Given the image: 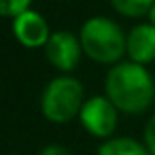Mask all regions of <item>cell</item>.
<instances>
[{
  "mask_svg": "<svg viewBox=\"0 0 155 155\" xmlns=\"http://www.w3.org/2000/svg\"><path fill=\"white\" fill-rule=\"evenodd\" d=\"M104 96L119 113L140 115L151 108L155 100V79L147 66L134 62H119L106 72Z\"/></svg>",
  "mask_w": 155,
  "mask_h": 155,
  "instance_id": "1",
  "label": "cell"
},
{
  "mask_svg": "<svg viewBox=\"0 0 155 155\" xmlns=\"http://www.w3.org/2000/svg\"><path fill=\"white\" fill-rule=\"evenodd\" d=\"M11 28H13V36L17 38V43H21L28 49H34V47L45 49V45L49 43V38L53 34L49 30L47 19L41 13H36L34 9H30V11L21 13L19 17H15Z\"/></svg>",
  "mask_w": 155,
  "mask_h": 155,
  "instance_id": "6",
  "label": "cell"
},
{
  "mask_svg": "<svg viewBox=\"0 0 155 155\" xmlns=\"http://www.w3.org/2000/svg\"><path fill=\"white\" fill-rule=\"evenodd\" d=\"M45 55L47 60L64 74H70L79 62H81V55H83V47H81V41L68 32V30H58L51 34L49 43L45 45Z\"/></svg>",
  "mask_w": 155,
  "mask_h": 155,
  "instance_id": "5",
  "label": "cell"
},
{
  "mask_svg": "<svg viewBox=\"0 0 155 155\" xmlns=\"http://www.w3.org/2000/svg\"><path fill=\"white\" fill-rule=\"evenodd\" d=\"M155 0H110V7L123 17H149Z\"/></svg>",
  "mask_w": 155,
  "mask_h": 155,
  "instance_id": "9",
  "label": "cell"
},
{
  "mask_svg": "<svg viewBox=\"0 0 155 155\" xmlns=\"http://www.w3.org/2000/svg\"><path fill=\"white\" fill-rule=\"evenodd\" d=\"M30 9H32V0H0V13L11 21Z\"/></svg>",
  "mask_w": 155,
  "mask_h": 155,
  "instance_id": "10",
  "label": "cell"
},
{
  "mask_svg": "<svg viewBox=\"0 0 155 155\" xmlns=\"http://www.w3.org/2000/svg\"><path fill=\"white\" fill-rule=\"evenodd\" d=\"M85 104V89L79 79L62 74L51 79L41 96V113L51 123H68L79 119Z\"/></svg>",
  "mask_w": 155,
  "mask_h": 155,
  "instance_id": "3",
  "label": "cell"
},
{
  "mask_svg": "<svg viewBox=\"0 0 155 155\" xmlns=\"http://www.w3.org/2000/svg\"><path fill=\"white\" fill-rule=\"evenodd\" d=\"M13 155H19V153H13Z\"/></svg>",
  "mask_w": 155,
  "mask_h": 155,
  "instance_id": "14",
  "label": "cell"
},
{
  "mask_svg": "<svg viewBox=\"0 0 155 155\" xmlns=\"http://www.w3.org/2000/svg\"><path fill=\"white\" fill-rule=\"evenodd\" d=\"M79 121L85 127V132H89L94 138H100L104 142V140L113 138V134L117 130L119 110L106 96H91L85 100Z\"/></svg>",
  "mask_w": 155,
  "mask_h": 155,
  "instance_id": "4",
  "label": "cell"
},
{
  "mask_svg": "<svg viewBox=\"0 0 155 155\" xmlns=\"http://www.w3.org/2000/svg\"><path fill=\"white\" fill-rule=\"evenodd\" d=\"M127 58L134 64L147 66L155 60V26L138 24L127 32Z\"/></svg>",
  "mask_w": 155,
  "mask_h": 155,
  "instance_id": "7",
  "label": "cell"
},
{
  "mask_svg": "<svg viewBox=\"0 0 155 155\" xmlns=\"http://www.w3.org/2000/svg\"><path fill=\"white\" fill-rule=\"evenodd\" d=\"M96 155H151L144 142H138L130 136H113L98 147Z\"/></svg>",
  "mask_w": 155,
  "mask_h": 155,
  "instance_id": "8",
  "label": "cell"
},
{
  "mask_svg": "<svg viewBox=\"0 0 155 155\" xmlns=\"http://www.w3.org/2000/svg\"><path fill=\"white\" fill-rule=\"evenodd\" d=\"M149 24H153V26H155V5H153V9L149 11Z\"/></svg>",
  "mask_w": 155,
  "mask_h": 155,
  "instance_id": "13",
  "label": "cell"
},
{
  "mask_svg": "<svg viewBox=\"0 0 155 155\" xmlns=\"http://www.w3.org/2000/svg\"><path fill=\"white\" fill-rule=\"evenodd\" d=\"M38 155H72V153L66 147H62V144H47V147L41 149Z\"/></svg>",
  "mask_w": 155,
  "mask_h": 155,
  "instance_id": "12",
  "label": "cell"
},
{
  "mask_svg": "<svg viewBox=\"0 0 155 155\" xmlns=\"http://www.w3.org/2000/svg\"><path fill=\"white\" fill-rule=\"evenodd\" d=\"M83 53L96 64H108L110 68L127 53V34L108 17H89L79 32Z\"/></svg>",
  "mask_w": 155,
  "mask_h": 155,
  "instance_id": "2",
  "label": "cell"
},
{
  "mask_svg": "<svg viewBox=\"0 0 155 155\" xmlns=\"http://www.w3.org/2000/svg\"><path fill=\"white\" fill-rule=\"evenodd\" d=\"M142 142H144V147L149 149V153L151 155H155V115L147 121V125H144V138H142Z\"/></svg>",
  "mask_w": 155,
  "mask_h": 155,
  "instance_id": "11",
  "label": "cell"
}]
</instances>
